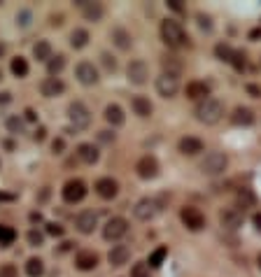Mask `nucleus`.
Returning <instances> with one entry per match:
<instances>
[{"instance_id": "obj_27", "label": "nucleus", "mask_w": 261, "mask_h": 277, "mask_svg": "<svg viewBox=\"0 0 261 277\" xmlns=\"http://www.w3.org/2000/svg\"><path fill=\"white\" fill-rule=\"evenodd\" d=\"M231 122L235 126H252L254 124V112L249 108H235L233 114H231Z\"/></svg>"}, {"instance_id": "obj_46", "label": "nucleus", "mask_w": 261, "mask_h": 277, "mask_svg": "<svg viewBox=\"0 0 261 277\" xmlns=\"http://www.w3.org/2000/svg\"><path fill=\"white\" fill-rule=\"evenodd\" d=\"M168 7H170L173 12H177V14H182V12H184V7L180 5V0H168Z\"/></svg>"}, {"instance_id": "obj_50", "label": "nucleus", "mask_w": 261, "mask_h": 277, "mask_svg": "<svg viewBox=\"0 0 261 277\" xmlns=\"http://www.w3.org/2000/svg\"><path fill=\"white\" fill-rule=\"evenodd\" d=\"M252 224H254V228L261 233V212H254V216H252Z\"/></svg>"}, {"instance_id": "obj_22", "label": "nucleus", "mask_w": 261, "mask_h": 277, "mask_svg": "<svg viewBox=\"0 0 261 277\" xmlns=\"http://www.w3.org/2000/svg\"><path fill=\"white\" fill-rule=\"evenodd\" d=\"M66 91V84L59 80V77H47V80H42L40 84V94L45 96V98H56V96H61Z\"/></svg>"}, {"instance_id": "obj_31", "label": "nucleus", "mask_w": 261, "mask_h": 277, "mask_svg": "<svg viewBox=\"0 0 261 277\" xmlns=\"http://www.w3.org/2000/svg\"><path fill=\"white\" fill-rule=\"evenodd\" d=\"M26 275L28 277H42L45 275V261L38 256H31L26 261Z\"/></svg>"}, {"instance_id": "obj_40", "label": "nucleus", "mask_w": 261, "mask_h": 277, "mask_svg": "<svg viewBox=\"0 0 261 277\" xmlns=\"http://www.w3.org/2000/svg\"><path fill=\"white\" fill-rule=\"evenodd\" d=\"M26 240H28V244H31V247H40V244L45 242V236H42L40 230H28Z\"/></svg>"}, {"instance_id": "obj_48", "label": "nucleus", "mask_w": 261, "mask_h": 277, "mask_svg": "<svg viewBox=\"0 0 261 277\" xmlns=\"http://www.w3.org/2000/svg\"><path fill=\"white\" fill-rule=\"evenodd\" d=\"M247 94L252 96V98H261V88L256 86V84H247Z\"/></svg>"}, {"instance_id": "obj_3", "label": "nucleus", "mask_w": 261, "mask_h": 277, "mask_svg": "<svg viewBox=\"0 0 261 277\" xmlns=\"http://www.w3.org/2000/svg\"><path fill=\"white\" fill-rule=\"evenodd\" d=\"M226 168H228V156L221 154V152H210V154L201 161V172L208 177L224 175Z\"/></svg>"}, {"instance_id": "obj_1", "label": "nucleus", "mask_w": 261, "mask_h": 277, "mask_svg": "<svg viewBox=\"0 0 261 277\" xmlns=\"http://www.w3.org/2000/svg\"><path fill=\"white\" fill-rule=\"evenodd\" d=\"M159 30H161V40L166 42L170 49H182V47H189V44H191V42H189V35L184 33V28L175 19H163Z\"/></svg>"}, {"instance_id": "obj_53", "label": "nucleus", "mask_w": 261, "mask_h": 277, "mask_svg": "<svg viewBox=\"0 0 261 277\" xmlns=\"http://www.w3.org/2000/svg\"><path fill=\"white\" fill-rule=\"evenodd\" d=\"M261 38V28H254L252 33H249V40H259Z\"/></svg>"}, {"instance_id": "obj_18", "label": "nucleus", "mask_w": 261, "mask_h": 277, "mask_svg": "<svg viewBox=\"0 0 261 277\" xmlns=\"http://www.w3.org/2000/svg\"><path fill=\"white\" fill-rule=\"evenodd\" d=\"M184 94H187L189 100H205V98H210V84H205L201 80H194L187 84Z\"/></svg>"}, {"instance_id": "obj_8", "label": "nucleus", "mask_w": 261, "mask_h": 277, "mask_svg": "<svg viewBox=\"0 0 261 277\" xmlns=\"http://www.w3.org/2000/svg\"><path fill=\"white\" fill-rule=\"evenodd\" d=\"M61 196L70 205L82 203L84 196H87V184L82 182V180H77V177H75V180H68V182L63 184V189H61Z\"/></svg>"}, {"instance_id": "obj_42", "label": "nucleus", "mask_w": 261, "mask_h": 277, "mask_svg": "<svg viewBox=\"0 0 261 277\" xmlns=\"http://www.w3.org/2000/svg\"><path fill=\"white\" fill-rule=\"evenodd\" d=\"M52 152L54 154H63V152H66V140H63V138H54L52 140Z\"/></svg>"}, {"instance_id": "obj_34", "label": "nucleus", "mask_w": 261, "mask_h": 277, "mask_svg": "<svg viewBox=\"0 0 261 277\" xmlns=\"http://www.w3.org/2000/svg\"><path fill=\"white\" fill-rule=\"evenodd\" d=\"M233 54H235V49L231 47V44H224V42H219V44L214 47V56H217L219 61H226V63H231V58H233Z\"/></svg>"}, {"instance_id": "obj_12", "label": "nucleus", "mask_w": 261, "mask_h": 277, "mask_svg": "<svg viewBox=\"0 0 261 277\" xmlns=\"http://www.w3.org/2000/svg\"><path fill=\"white\" fill-rule=\"evenodd\" d=\"M75 5L82 10V16H84L87 21L98 24V21H103V16H105V7H103V2H94V0H77Z\"/></svg>"}, {"instance_id": "obj_19", "label": "nucleus", "mask_w": 261, "mask_h": 277, "mask_svg": "<svg viewBox=\"0 0 261 277\" xmlns=\"http://www.w3.org/2000/svg\"><path fill=\"white\" fill-rule=\"evenodd\" d=\"M96 266H98V254L91 250H84L80 252L77 256H75V268L82 272H89V270H94Z\"/></svg>"}, {"instance_id": "obj_43", "label": "nucleus", "mask_w": 261, "mask_h": 277, "mask_svg": "<svg viewBox=\"0 0 261 277\" xmlns=\"http://www.w3.org/2000/svg\"><path fill=\"white\" fill-rule=\"evenodd\" d=\"M231 66H233L235 70H242L245 68V54H240V52H235L233 58H231Z\"/></svg>"}, {"instance_id": "obj_23", "label": "nucleus", "mask_w": 261, "mask_h": 277, "mask_svg": "<svg viewBox=\"0 0 261 277\" xmlns=\"http://www.w3.org/2000/svg\"><path fill=\"white\" fill-rule=\"evenodd\" d=\"M161 68H163V72L177 74V77H180L182 70H184V63H182L180 56H175V54H163V56H161Z\"/></svg>"}, {"instance_id": "obj_57", "label": "nucleus", "mask_w": 261, "mask_h": 277, "mask_svg": "<svg viewBox=\"0 0 261 277\" xmlns=\"http://www.w3.org/2000/svg\"><path fill=\"white\" fill-rule=\"evenodd\" d=\"M256 266H259V270H261V252L256 254Z\"/></svg>"}, {"instance_id": "obj_55", "label": "nucleus", "mask_w": 261, "mask_h": 277, "mask_svg": "<svg viewBox=\"0 0 261 277\" xmlns=\"http://www.w3.org/2000/svg\"><path fill=\"white\" fill-rule=\"evenodd\" d=\"M26 119H28V122H35V119H38V114H35L33 110H26Z\"/></svg>"}, {"instance_id": "obj_54", "label": "nucleus", "mask_w": 261, "mask_h": 277, "mask_svg": "<svg viewBox=\"0 0 261 277\" xmlns=\"http://www.w3.org/2000/svg\"><path fill=\"white\" fill-rule=\"evenodd\" d=\"M61 19H63L61 14H59V16H52V21H49V24H52V26H61V24H63V21H61Z\"/></svg>"}, {"instance_id": "obj_16", "label": "nucleus", "mask_w": 261, "mask_h": 277, "mask_svg": "<svg viewBox=\"0 0 261 277\" xmlns=\"http://www.w3.org/2000/svg\"><path fill=\"white\" fill-rule=\"evenodd\" d=\"M242 212L238 208H224L219 212V224H221V228H226V230H235L238 226L242 224Z\"/></svg>"}, {"instance_id": "obj_47", "label": "nucleus", "mask_w": 261, "mask_h": 277, "mask_svg": "<svg viewBox=\"0 0 261 277\" xmlns=\"http://www.w3.org/2000/svg\"><path fill=\"white\" fill-rule=\"evenodd\" d=\"M31 14L28 12H21V14H17V24H21V26H28V24H31Z\"/></svg>"}, {"instance_id": "obj_4", "label": "nucleus", "mask_w": 261, "mask_h": 277, "mask_svg": "<svg viewBox=\"0 0 261 277\" xmlns=\"http://www.w3.org/2000/svg\"><path fill=\"white\" fill-rule=\"evenodd\" d=\"M161 210H163V200L147 196V198H140V200L135 203L133 214H135V219H140V222H152Z\"/></svg>"}, {"instance_id": "obj_44", "label": "nucleus", "mask_w": 261, "mask_h": 277, "mask_svg": "<svg viewBox=\"0 0 261 277\" xmlns=\"http://www.w3.org/2000/svg\"><path fill=\"white\" fill-rule=\"evenodd\" d=\"M196 19H198V26L203 28V30H212V21H210V16H205V14H198V16H196Z\"/></svg>"}, {"instance_id": "obj_28", "label": "nucleus", "mask_w": 261, "mask_h": 277, "mask_svg": "<svg viewBox=\"0 0 261 277\" xmlns=\"http://www.w3.org/2000/svg\"><path fill=\"white\" fill-rule=\"evenodd\" d=\"M33 56L38 58V61H45L47 63L49 58L54 56V49H52V44H49V40H38L33 44Z\"/></svg>"}, {"instance_id": "obj_41", "label": "nucleus", "mask_w": 261, "mask_h": 277, "mask_svg": "<svg viewBox=\"0 0 261 277\" xmlns=\"http://www.w3.org/2000/svg\"><path fill=\"white\" fill-rule=\"evenodd\" d=\"M0 277H19V270L14 264H3L0 266Z\"/></svg>"}, {"instance_id": "obj_58", "label": "nucleus", "mask_w": 261, "mask_h": 277, "mask_svg": "<svg viewBox=\"0 0 261 277\" xmlns=\"http://www.w3.org/2000/svg\"><path fill=\"white\" fill-rule=\"evenodd\" d=\"M0 77H3V72H0Z\"/></svg>"}, {"instance_id": "obj_11", "label": "nucleus", "mask_w": 261, "mask_h": 277, "mask_svg": "<svg viewBox=\"0 0 261 277\" xmlns=\"http://www.w3.org/2000/svg\"><path fill=\"white\" fill-rule=\"evenodd\" d=\"M159 161H156V156L152 154H145L138 158V163H135V172H138V177L140 180H154V177H159Z\"/></svg>"}, {"instance_id": "obj_36", "label": "nucleus", "mask_w": 261, "mask_h": 277, "mask_svg": "<svg viewBox=\"0 0 261 277\" xmlns=\"http://www.w3.org/2000/svg\"><path fill=\"white\" fill-rule=\"evenodd\" d=\"M166 256H168V247H163V244H161V247H156V250L149 254V268H159V266L163 264V258H166Z\"/></svg>"}, {"instance_id": "obj_24", "label": "nucleus", "mask_w": 261, "mask_h": 277, "mask_svg": "<svg viewBox=\"0 0 261 277\" xmlns=\"http://www.w3.org/2000/svg\"><path fill=\"white\" fill-rule=\"evenodd\" d=\"M77 158H80L82 163H87V166H94V163H98V158H101V152H98L94 144L82 142L80 147H77Z\"/></svg>"}, {"instance_id": "obj_51", "label": "nucleus", "mask_w": 261, "mask_h": 277, "mask_svg": "<svg viewBox=\"0 0 261 277\" xmlns=\"http://www.w3.org/2000/svg\"><path fill=\"white\" fill-rule=\"evenodd\" d=\"M45 136H47V130H45V128H42V126H40V128H38V130H35V140H38V142H42V140H45Z\"/></svg>"}, {"instance_id": "obj_39", "label": "nucleus", "mask_w": 261, "mask_h": 277, "mask_svg": "<svg viewBox=\"0 0 261 277\" xmlns=\"http://www.w3.org/2000/svg\"><path fill=\"white\" fill-rule=\"evenodd\" d=\"M131 277H149V266L147 264H133L131 266Z\"/></svg>"}, {"instance_id": "obj_29", "label": "nucleus", "mask_w": 261, "mask_h": 277, "mask_svg": "<svg viewBox=\"0 0 261 277\" xmlns=\"http://www.w3.org/2000/svg\"><path fill=\"white\" fill-rule=\"evenodd\" d=\"M89 30H84V28H75L73 33H70V47L73 49H84L89 44Z\"/></svg>"}, {"instance_id": "obj_52", "label": "nucleus", "mask_w": 261, "mask_h": 277, "mask_svg": "<svg viewBox=\"0 0 261 277\" xmlns=\"http://www.w3.org/2000/svg\"><path fill=\"white\" fill-rule=\"evenodd\" d=\"M12 100V94H0V105H7Z\"/></svg>"}, {"instance_id": "obj_49", "label": "nucleus", "mask_w": 261, "mask_h": 277, "mask_svg": "<svg viewBox=\"0 0 261 277\" xmlns=\"http://www.w3.org/2000/svg\"><path fill=\"white\" fill-rule=\"evenodd\" d=\"M98 138H101V140H105V142H112L114 140V133H112V130H101V133H98Z\"/></svg>"}, {"instance_id": "obj_17", "label": "nucleus", "mask_w": 261, "mask_h": 277, "mask_svg": "<svg viewBox=\"0 0 261 277\" xmlns=\"http://www.w3.org/2000/svg\"><path fill=\"white\" fill-rule=\"evenodd\" d=\"M203 149H205L203 140H198V138H194V136H184L177 142V152H180L182 156H196V154H201Z\"/></svg>"}, {"instance_id": "obj_15", "label": "nucleus", "mask_w": 261, "mask_h": 277, "mask_svg": "<svg viewBox=\"0 0 261 277\" xmlns=\"http://www.w3.org/2000/svg\"><path fill=\"white\" fill-rule=\"evenodd\" d=\"M96 194L103 198V200H112V198L119 196V182L112 180V177H101L98 182H96Z\"/></svg>"}, {"instance_id": "obj_20", "label": "nucleus", "mask_w": 261, "mask_h": 277, "mask_svg": "<svg viewBox=\"0 0 261 277\" xmlns=\"http://www.w3.org/2000/svg\"><path fill=\"white\" fill-rule=\"evenodd\" d=\"M103 116H105V122L110 124L112 128H119V126L126 124V114H124V110H121L117 102H110L105 108V112H103Z\"/></svg>"}, {"instance_id": "obj_37", "label": "nucleus", "mask_w": 261, "mask_h": 277, "mask_svg": "<svg viewBox=\"0 0 261 277\" xmlns=\"http://www.w3.org/2000/svg\"><path fill=\"white\" fill-rule=\"evenodd\" d=\"M101 63L105 66L107 72H114V70L119 68V66H117V58H114L112 54H107V52H103V54H101Z\"/></svg>"}, {"instance_id": "obj_25", "label": "nucleus", "mask_w": 261, "mask_h": 277, "mask_svg": "<svg viewBox=\"0 0 261 277\" xmlns=\"http://www.w3.org/2000/svg\"><path fill=\"white\" fill-rule=\"evenodd\" d=\"M131 108H133V112L140 116V119H147V116H152V112H154V105H152L149 98H145V96H133Z\"/></svg>"}, {"instance_id": "obj_38", "label": "nucleus", "mask_w": 261, "mask_h": 277, "mask_svg": "<svg viewBox=\"0 0 261 277\" xmlns=\"http://www.w3.org/2000/svg\"><path fill=\"white\" fill-rule=\"evenodd\" d=\"M238 203L242 205V208H247V205H254V194L249 189H240L238 191Z\"/></svg>"}, {"instance_id": "obj_5", "label": "nucleus", "mask_w": 261, "mask_h": 277, "mask_svg": "<svg viewBox=\"0 0 261 277\" xmlns=\"http://www.w3.org/2000/svg\"><path fill=\"white\" fill-rule=\"evenodd\" d=\"M68 122L73 124L75 130H84L91 126V112H89V108L84 102L75 100L68 105Z\"/></svg>"}, {"instance_id": "obj_14", "label": "nucleus", "mask_w": 261, "mask_h": 277, "mask_svg": "<svg viewBox=\"0 0 261 277\" xmlns=\"http://www.w3.org/2000/svg\"><path fill=\"white\" fill-rule=\"evenodd\" d=\"M96 226H98V216L91 210H84V212H80L75 216V228L80 230L82 236H91L96 230Z\"/></svg>"}, {"instance_id": "obj_45", "label": "nucleus", "mask_w": 261, "mask_h": 277, "mask_svg": "<svg viewBox=\"0 0 261 277\" xmlns=\"http://www.w3.org/2000/svg\"><path fill=\"white\" fill-rule=\"evenodd\" d=\"M47 233L54 238H61L63 236V226L61 224H47Z\"/></svg>"}, {"instance_id": "obj_10", "label": "nucleus", "mask_w": 261, "mask_h": 277, "mask_svg": "<svg viewBox=\"0 0 261 277\" xmlns=\"http://www.w3.org/2000/svg\"><path fill=\"white\" fill-rule=\"evenodd\" d=\"M126 77L131 84L142 86V84H147V80H149V66L142 61V58H133V61L126 66Z\"/></svg>"}, {"instance_id": "obj_35", "label": "nucleus", "mask_w": 261, "mask_h": 277, "mask_svg": "<svg viewBox=\"0 0 261 277\" xmlns=\"http://www.w3.org/2000/svg\"><path fill=\"white\" fill-rule=\"evenodd\" d=\"M5 126H7V130H10L12 136H19V133H24V119H21L19 114H12V116H7Z\"/></svg>"}, {"instance_id": "obj_26", "label": "nucleus", "mask_w": 261, "mask_h": 277, "mask_svg": "<svg viewBox=\"0 0 261 277\" xmlns=\"http://www.w3.org/2000/svg\"><path fill=\"white\" fill-rule=\"evenodd\" d=\"M110 38H112V42L117 44V49H121V52H126V49L133 47V38H131V33H128L126 28H114L112 33H110Z\"/></svg>"}, {"instance_id": "obj_56", "label": "nucleus", "mask_w": 261, "mask_h": 277, "mask_svg": "<svg viewBox=\"0 0 261 277\" xmlns=\"http://www.w3.org/2000/svg\"><path fill=\"white\" fill-rule=\"evenodd\" d=\"M5 52H7V47H5V44H3V42H0V58L5 56Z\"/></svg>"}, {"instance_id": "obj_6", "label": "nucleus", "mask_w": 261, "mask_h": 277, "mask_svg": "<svg viewBox=\"0 0 261 277\" xmlns=\"http://www.w3.org/2000/svg\"><path fill=\"white\" fill-rule=\"evenodd\" d=\"M180 222L187 226V230H194V233L205 228V214L194 205H184L180 210Z\"/></svg>"}, {"instance_id": "obj_7", "label": "nucleus", "mask_w": 261, "mask_h": 277, "mask_svg": "<svg viewBox=\"0 0 261 277\" xmlns=\"http://www.w3.org/2000/svg\"><path fill=\"white\" fill-rule=\"evenodd\" d=\"M126 233H128V222L124 216H112L103 226V238H105L107 242H119Z\"/></svg>"}, {"instance_id": "obj_21", "label": "nucleus", "mask_w": 261, "mask_h": 277, "mask_svg": "<svg viewBox=\"0 0 261 277\" xmlns=\"http://www.w3.org/2000/svg\"><path fill=\"white\" fill-rule=\"evenodd\" d=\"M128 258H131V250H128L126 244H114L112 250L107 252V261L114 268H121L124 264H128Z\"/></svg>"}, {"instance_id": "obj_9", "label": "nucleus", "mask_w": 261, "mask_h": 277, "mask_svg": "<svg viewBox=\"0 0 261 277\" xmlns=\"http://www.w3.org/2000/svg\"><path fill=\"white\" fill-rule=\"evenodd\" d=\"M180 91V77L177 74H168V72H161L156 77V94L161 98H175Z\"/></svg>"}, {"instance_id": "obj_32", "label": "nucleus", "mask_w": 261, "mask_h": 277, "mask_svg": "<svg viewBox=\"0 0 261 277\" xmlns=\"http://www.w3.org/2000/svg\"><path fill=\"white\" fill-rule=\"evenodd\" d=\"M66 68V56L63 54H56V56H52L47 61V72L52 74V77H56V74H61V70Z\"/></svg>"}, {"instance_id": "obj_2", "label": "nucleus", "mask_w": 261, "mask_h": 277, "mask_svg": "<svg viewBox=\"0 0 261 277\" xmlns=\"http://www.w3.org/2000/svg\"><path fill=\"white\" fill-rule=\"evenodd\" d=\"M194 116H196V122L205 124V126H214L224 116V102L217 100V98H205V100H201L196 105Z\"/></svg>"}, {"instance_id": "obj_13", "label": "nucleus", "mask_w": 261, "mask_h": 277, "mask_svg": "<svg viewBox=\"0 0 261 277\" xmlns=\"http://www.w3.org/2000/svg\"><path fill=\"white\" fill-rule=\"evenodd\" d=\"M75 74H77V82L80 84H84V86H94V84H98V70H96L94 63L89 61H80L77 63V68H75Z\"/></svg>"}, {"instance_id": "obj_33", "label": "nucleus", "mask_w": 261, "mask_h": 277, "mask_svg": "<svg viewBox=\"0 0 261 277\" xmlns=\"http://www.w3.org/2000/svg\"><path fill=\"white\" fill-rule=\"evenodd\" d=\"M14 240H17V230L12 226L0 224V247H10V244H14Z\"/></svg>"}, {"instance_id": "obj_30", "label": "nucleus", "mask_w": 261, "mask_h": 277, "mask_svg": "<svg viewBox=\"0 0 261 277\" xmlns=\"http://www.w3.org/2000/svg\"><path fill=\"white\" fill-rule=\"evenodd\" d=\"M10 70H12L14 77H19L21 80V77H26L31 68H28V61L24 58V56H14L12 61H10Z\"/></svg>"}]
</instances>
